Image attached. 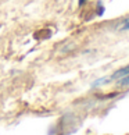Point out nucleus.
<instances>
[{
  "instance_id": "obj_4",
  "label": "nucleus",
  "mask_w": 129,
  "mask_h": 135,
  "mask_svg": "<svg viewBox=\"0 0 129 135\" xmlns=\"http://www.w3.org/2000/svg\"><path fill=\"white\" fill-rule=\"evenodd\" d=\"M87 0H79V6H82V4H85Z\"/></svg>"
},
{
  "instance_id": "obj_1",
  "label": "nucleus",
  "mask_w": 129,
  "mask_h": 135,
  "mask_svg": "<svg viewBox=\"0 0 129 135\" xmlns=\"http://www.w3.org/2000/svg\"><path fill=\"white\" fill-rule=\"evenodd\" d=\"M126 74H129V64H128V66H125V67H122V68H120V70H117V71H115V73H112L110 77L97 79V81H95V82H93V85H92V86H95V88H96V86H100V85L108 84V82L114 81V79H120L121 77L126 75Z\"/></svg>"
},
{
  "instance_id": "obj_2",
  "label": "nucleus",
  "mask_w": 129,
  "mask_h": 135,
  "mask_svg": "<svg viewBox=\"0 0 129 135\" xmlns=\"http://www.w3.org/2000/svg\"><path fill=\"white\" fill-rule=\"evenodd\" d=\"M118 31H129V17L122 20L120 22V25H118Z\"/></svg>"
},
{
  "instance_id": "obj_3",
  "label": "nucleus",
  "mask_w": 129,
  "mask_h": 135,
  "mask_svg": "<svg viewBox=\"0 0 129 135\" xmlns=\"http://www.w3.org/2000/svg\"><path fill=\"white\" fill-rule=\"evenodd\" d=\"M118 85L120 86H128L129 85V74H126V75H123L118 79Z\"/></svg>"
}]
</instances>
